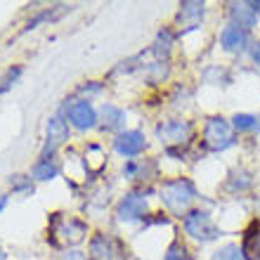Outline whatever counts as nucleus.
Returning <instances> with one entry per match:
<instances>
[{
	"mask_svg": "<svg viewBox=\"0 0 260 260\" xmlns=\"http://www.w3.org/2000/svg\"><path fill=\"white\" fill-rule=\"evenodd\" d=\"M144 147H147V140L140 130H125L114 140V149L121 156H137L144 151Z\"/></svg>",
	"mask_w": 260,
	"mask_h": 260,
	"instance_id": "nucleus-6",
	"label": "nucleus"
},
{
	"mask_svg": "<svg viewBox=\"0 0 260 260\" xmlns=\"http://www.w3.org/2000/svg\"><path fill=\"white\" fill-rule=\"evenodd\" d=\"M57 173H59V166L52 156H43L38 164L34 166V178L36 180H52L57 178Z\"/></svg>",
	"mask_w": 260,
	"mask_h": 260,
	"instance_id": "nucleus-14",
	"label": "nucleus"
},
{
	"mask_svg": "<svg viewBox=\"0 0 260 260\" xmlns=\"http://www.w3.org/2000/svg\"><path fill=\"white\" fill-rule=\"evenodd\" d=\"M234 135L232 128L225 118H208V123L204 128V144L211 151H222L227 147H232Z\"/></svg>",
	"mask_w": 260,
	"mask_h": 260,
	"instance_id": "nucleus-2",
	"label": "nucleus"
},
{
	"mask_svg": "<svg viewBox=\"0 0 260 260\" xmlns=\"http://www.w3.org/2000/svg\"><path fill=\"white\" fill-rule=\"evenodd\" d=\"M253 5V10H255V14H260V3H251Z\"/></svg>",
	"mask_w": 260,
	"mask_h": 260,
	"instance_id": "nucleus-24",
	"label": "nucleus"
},
{
	"mask_svg": "<svg viewBox=\"0 0 260 260\" xmlns=\"http://www.w3.org/2000/svg\"><path fill=\"white\" fill-rule=\"evenodd\" d=\"M100 118H102L104 130H118L125 123V111L121 107H116V104H102Z\"/></svg>",
	"mask_w": 260,
	"mask_h": 260,
	"instance_id": "nucleus-12",
	"label": "nucleus"
},
{
	"mask_svg": "<svg viewBox=\"0 0 260 260\" xmlns=\"http://www.w3.org/2000/svg\"><path fill=\"white\" fill-rule=\"evenodd\" d=\"M220 43H222V48H225L227 52H239V50L246 48L248 36H246L244 28L230 24V26L222 28V34H220Z\"/></svg>",
	"mask_w": 260,
	"mask_h": 260,
	"instance_id": "nucleus-8",
	"label": "nucleus"
},
{
	"mask_svg": "<svg viewBox=\"0 0 260 260\" xmlns=\"http://www.w3.org/2000/svg\"><path fill=\"white\" fill-rule=\"evenodd\" d=\"M0 260H5V251L3 248H0Z\"/></svg>",
	"mask_w": 260,
	"mask_h": 260,
	"instance_id": "nucleus-25",
	"label": "nucleus"
},
{
	"mask_svg": "<svg viewBox=\"0 0 260 260\" xmlns=\"http://www.w3.org/2000/svg\"><path fill=\"white\" fill-rule=\"evenodd\" d=\"M185 230L189 237L199 241H211L218 237V227L213 225L211 215L206 211H192L185 215Z\"/></svg>",
	"mask_w": 260,
	"mask_h": 260,
	"instance_id": "nucleus-3",
	"label": "nucleus"
},
{
	"mask_svg": "<svg viewBox=\"0 0 260 260\" xmlns=\"http://www.w3.org/2000/svg\"><path fill=\"white\" fill-rule=\"evenodd\" d=\"M156 135H158L161 142H166L168 147H173V144L187 142L189 135H192V128H189V123H185V121H168V123L158 125Z\"/></svg>",
	"mask_w": 260,
	"mask_h": 260,
	"instance_id": "nucleus-5",
	"label": "nucleus"
},
{
	"mask_svg": "<svg viewBox=\"0 0 260 260\" xmlns=\"http://www.w3.org/2000/svg\"><path fill=\"white\" fill-rule=\"evenodd\" d=\"M164 260H192V255L187 253V248L182 244H173L168 251H166Z\"/></svg>",
	"mask_w": 260,
	"mask_h": 260,
	"instance_id": "nucleus-19",
	"label": "nucleus"
},
{
	"mask_svg": "<svg viewBox=\"0 0 260 260\" xmlns=\"http://www.w3.org/2000/svg\"><path fill=\"white\" fill-rule=\"evenodd\" d=\"M213 260H246V258H244L239 246H232V244H230V246H222L220 251H215Z\"/></svg>",
	"mask_w": 260,
	"mask_h": 260,
	"instance_id": "nucleus-17",
	"label": "nucleus"
},
{
	"mask_svg": "<svg viewBox=\"0 0 260 260\" xmlns=\"http://www.w3.org/2000/svg\"><path fill=\"white\" fill-rule=\"evenodd\" d=\"M7 206V197H0V213H3V208Z\"/></svg>",
	"mask_w": 260,
	"mask_h": 260,
	"instance_id": "nucleus-23",
	"label": "nucleus"
},
{
	"mask_svg": "<svg viewBox=\"0 0 260 260\" xmlns=\"http://www.w3.org/2000/svg\"><path fill=\"white\" fill-rule=\"evenodd\" d=\"M90 251H92V260H111V246L107 237H95Z\"/></svg>",
	"mask_w": 260,
	"mask_h": 260,
	"instance_id": "nucleus-15",
	"label": "nucleus"
},
{
	"mask_svg": "<svg viewBox=\"0 0 260 260\" xmlns=\"http://www.w3.org/2000/svg\"><path fill=\"white\" fill-rule=\"evenodd\" d=\"M230 14H232L234 26L244 28V31H248V28L255 26V10H253L251 3H234L232 10H230Z\"/></svg>",
	"mask_w": 260,
	"mask_h": 260,
	"instance_id": "nucleus-10",
	"label": "nucleus"
},
{
	"mask_svg": "<svg viewBox=\"0 0 260 260\" xmlns=\"http://www.w3.org/2000/svg\"><path fill=\"white\" fill-rule=\"evenodd\" d=\"M67 118H69V123L74 125V128H78V130L95 128L97 121H100L95 107H92L88 100H78V102L71 104V107L67 109Z\"/></svg>",
	"mask_w": 260,
	"mask_h": 260,
	"instance_id": "nucleus-4",
	"label": "nucleus"
},
{
	"mask_svg": "<svg viewBox=\"0 0 260 260\" xmlns=\"http://www.w3.org/2000/svg\"><path fill=\"white\" fill-rule=\"evenodd\" d=\"M232 125L234 130H239V133H246V130H253L258 125V118L251 116V114H237L232 118Z\"/></svg>",
	"mask_w": 260,
	"mask_h": 260,
	"instance_id": "nucleus-16",
	"label": "nucleus"
},
{
	"mask_svg": "<svg viewBox=\"0 0 260 260\" xmlns=\"http://www.w3.org/2000/svg\"><path fill=\"white\" fill-rule=\"evenodd\" d=\"M187 17L201 19L204 17V3H185L182 10H180V19H187Z\"/></svg>",
	"mask_w": 260,
	"mask_h": 260,
	"instance_id": "nucleus-18",
	"label": "nucleus"
},
{
	"mask_svg": "<svg viewBox=\"0 0 260 260\" xmlns=\"http://www.w3.org/2000/svg\"><path fill=\"white\" fill-rule=\"evenodd\" d=\"M241 253L246 260H260V225H253L244 234V246Z\"/></svg>",
	"mask_w": 260,
	"mask_h": 260,
	"instance_id": "nucleus-13",
	"label": "nucleus"
},
{
	"mask_svg": "<svg viewBox=\"0 0 260 260\" xmlns=\"http://www.w3.org/2000/svg\"><path fill=\"white\" fill-rule=\"evenodd\" d=\"M144 211H147V197L140 194V192H133V194H128L121 204H118L116 215L121 220H125V222H130V220L142 218Z\"/></svg>",
	"mask_w": 260,
	"mask_h": 260,
	"instance_id": "nucleus-7",
	"label": "nucleus"
},
{
	"mask_svg": "<svg viewBox=\"0 0 260 260\" xmlns=\"http://www.w3.org/2000/svg\"><path fill=\"white\" fill-rule=\"evenodd\" d=\"M67 140H69V123L62 116H52L48 121V144H45V151L57 149Z\"/></svg>",
	"mask_w": 260,
	"mask_h": 260,
	"instance_id": "nucleus-9",
	"label": "nucleus"
},
{
	"mask_svg": "<svg viewBox=\"0 0 260 260\" xmlns=\"http://www.w3.org/2000/svg\"><path fill=\"white\" fill-rule=\"evenodd\" d=\"M251 57H253L255 64H260V43H255V48L251 50Z\"/></svg>",
	"mask_w": 260,
	"mask_h": 260,
	"instance_id": "nucleus-22",
	"label": "nucleus"
},
{
	"mask_svg": "<svg viewBox=\"0 0 260 260\" xmlns=\"http://www.w3.org/2000/svg\"><path fill=\"white\" fill-rule=\"evenodd\" d=\"M12 187L17 189V192H34V185H31V178H26L24 180V175H14L12 180Z\"/></svg>",
	"mask_w": 260,
	"mask_h": 260,
	"instance_id": "nucleus-21",
	"label": "nucleus"
},
{
	"mask_svg": "<svg viewBox=\"0 0 260 260\" xmlns=\"http://www.w3.org/2000/svg\"><path fill=\"white\" fill-rule=\"evenodd\" d=\"M21 76V67H14V69H10L3 78H0V92H5L10 85H14V81Z\"/></svg>",
	"mask_w": 260,
	"mask_h": 260,
	"instance_id": "nucleus-20",
	"label": "nucleus"
},
{
	"mask_svg": "<svg viewBox=\"0 0 260 260\" xmlns=\"http://www.w3.org/2000/svg\"><path fill=\"white\" fill-rule=\"evenodd\" d=\"M85 232H88V227L83 225L81 220H62V225L55 227V234L57 237H62L64 241H69V244H78V241L85 237Z\"/></svg>",
	"mask_w": 260,
	"mask_h": 260,
	"instance_id": "nucleus-11",
	"label": "nucleus"
},
{
	"mask_svg": "<svg viewBox=\"0 0 260 260\" xmlns=\"http://www.w3.org/2000/svg\"><path fill=\"white\" fill-rule=\"evenodd\" d=\"M194 199H197V189H194V185L185 178L164 182V187H161V201H164L166 208L173 213L187 211Z\"/></svg>",
	"mask_w": 260,
	"mask_h": 260,
	"instance_id": "nucleus-1",
	"label": "nucleus"
}]
</instances>
